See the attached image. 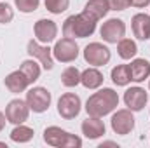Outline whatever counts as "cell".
<instances>
[{
  "label": "cell",
  "mask_w": 150,
  "mask_h": 148,
  "mask_svg": "<svg viewBox=\"0 0 150 148\" xmlns=\"http://www.w3.org/2000/svg\"><path fill=\"white\" fill-rule=\"evenodd\" d=\"M119 106V94L110 89V87H103L98 92L91 94L89 99L86 101V111L89 117H107L108 113L117 110Z\"/></svg>",
  "instance_id": "1"
},
{
  "label": "cell",
  "mask_w": 150,
  "mask_h": 148,
  "mask_svg": "<svg viewBox=\"0 0 150 148\" xmlns=\"http://www.w3.org/2000/svg\"><path fill=\"white\" fill-rule=\"evenodd\" d=\"M96 23L91 16H87L84 11L80 14L68 16L63 23V37L70 38H86L91 37L96 32Z\"/></svg>",
  "instance_id": "2"
},
{
  "label": "cell",
  "mask_w": 150,
  "mask_h": 148,
  "mask_svg": "<svg viewBox=\"0 0 150 148\" xmlns=\"http://www.w3.org/2000/svg\"><path fill=\"white\" fill-rule=\"evenodd\" d=\"M44 141L49 147L54 148H80L82 140L72 132L58 127V125H49L44 129Z\"/></svg>",
  "instance_id": "3"
},
{
  "label": "cell",
  "mask_w": 150,
  "mask_h": 148,
  "mask_svg": "<svg viewBox=\"0 0 150 148\" xmlns=\"http://www.w3.org/2000/svg\"><path fill=\"white\" fill-rule=\"evenodd\" d=\"M112 58L110 49L101 42H91L84 47V59L91 66H105Z\"/></svg>",
  "instance_id": "4"
},
{
  "label": "cell",
  "mask_w": 150,
  "mask_h": 148,
  "mask_svg": "<svg viewBox=\"0 0 150 148\" xmlns=\"http://www.w3.org/2000/svg\"><path fill=\"white\" fill-rule=\"evenodd\" d=\"M52 56L56 61L59 63H72L79 58V45L75 42V38L63 37L56 40L54 47H52Z\"/></svg>",
  "instance_id": "5"
},
{
  "label": "cell",
  "mask_w": 150,
  "mask_h": 148,
  "mask_svg": "<svg viewBox=\"0 0 150 148\" xmlns=\"http://www.w3.org/2000/svg\"><path fill=\"white\" fill-rule=\"evenodd\" d=\"M26 52H28L33 59H37L44 70H52V68H54L52 49H51L47 44H40L37 38H35V40H30L28 45H26Z\"/></svg>",
  "instance_id": "6"
},
{
  "label": "cell",
  "mask_w": 150,
  "mask_h": 148,
  "mask_svg": "<svg viewBox=\"0 0 150 148\" xmlns=\"http://www.w3.org/2000/svg\"><path fill=\"white\" fill-rule=\"evenodd\" d=\"M80 110H82V101L75 92H65L58 99V113L65 120L75 118L80 113Z\"/></svg>",
  "instance_id": "7"
},
{
  "label": "cell",
  "mask_w": 150,
  "mask_h": 148,
  "mask_svg": "<svg viewBox=\"0 0 150 148\" xmlns=\"http://www.w3.org/2000/svg\"><path fill=\"white\" fill-rule=\"evenodd\" d=\"M51 99H52V96L45 87H32L26 92V103H28L30 110L35 113H44L49 110Z\"/></svg>",
  "instance_id": "8"
},
{
  "label": "cell",
  "mask_w": 150,
  "mask_h": 148,
  "mask_svg": "<svg viewBox=\"0 0 150 148\" xmlns=\"http://www.w3.org/2000/svg\"><path fill=\"white\" fill-rule=\"evenodd\" d=\"M100 35L107 44H117L120 38L126 37V23L119 18H110L101 25Z\"/></svg>",
  "instance_id": "9"
},
{
  "label": "cell",
  "mask_w": 150,
  "mask_h": 148,
  "mask_svg": "<svg viewBox=\"0 0 150 148\" xmlns=\"http://www.w3.org/2000/svg\"><path fill=\"white\" fill-rule=\"evenodd\" d=\"M30 111L32 110H30L26 99L23 101V99L16 98V99H11L7 103V106H5V117H7V122L18 125V124H25L28 120Z\"/></svg>",
  "instance_id": "10"
},
{
  "label": "cell",
  "mask_w": 150,
  "mask_h": 148,
  "mask_svg": "<svg viewBox=\"0 0 150 148\" xmlns=\"http://www.w3.org/2000/svg\"><path fill=\"white\" fill-rule=\"evenodd\" d=\"M112 129L115 134H120V136H126L129 134L133 129H134V115L129 108H122V110H117L112 115Z\"/></svg>",
  "instance_id": "11"
},
{
  "label": "cell",
  "mask_w": 150,
  "mask_h": 148,
  "mask_svg": "<svg viewBox=\"0 0 150 148\" xmlns=\"http://www.w3.org/2000/svg\"><path fill=\"white\" fill-rule=\"evenodd\" d=\"M33 33L40 44H51L58 37V25L52 19H38L33 25Z\"/></svg>",
  "instance_id": "12"
},
{
  "label": "cell",
  "mask_w": 150,
  "mask_h": 148,
  "mask_svg": "<svg viewBox=\"0 0 150 148\" xmlns=\"http://www.w3.org/2000/svg\"><path fill=\"white\" fill-rule=\"evenodd\" d=\"M124 103L131 111H142L145 108V105L149 103V92L138 85L129 87L124 92Z\"/></svg>",
  "instance_id": "13"
},
{
  "label": "cell",
  "mask_w": 150,
  "mask_h": 148,
  "mask_svg": "<svg viewBox=\"0 0 150 148\" xmlns=\"http://www.w3.org/2000/svg\"><path fill=\"white\" fill-rule=\"evenodd\" d=\"M80 129H82V134H84L87 140H98V138H101V136L105 134V131H107V127H105V124H103V120H101L100 117H89V115H87V118L82 122Z\"/></svg>",
  "instance_id": "14"
},
{
  "label": "cell",
  "mask_w": 150,
  "mask_h": 148,
  "mask_svg": "<svg viewBox=\"0 0 150 148\" xmlns=\"http://www.w3.org/2000/svg\"><path fill=\"white\" fill-rule=\"evenodd\" d=\"M4 84H5V87L9 89V92H12V94H19V92H25L32 84H30V80L25 77V73L21 72V70H16V72H11V73L5 77V80H4Z\"/></svg>",
  "instance_id": "15"
},
{
  "label": "cell",
  "mask_w": 150,
  "mask_h": 148,
  "mask_svg": "<svg viewBox=\"0 0 150 148\" xmlns=\"http://www.w3.org/2000/svg\"><path fill=\"white\" fill-rule=\"evenodd\" d=\"M133 33L138 40H149L150 38V16L145 12H138L131 19Z\"/></svg>",
  "instance_id": "16"
},
{
  "label": "cell",
  "mask_w": 150,
  "mask_h": 148,
  "mask_svg": "<svg viewBox=\"0 0 150 148\" xmlns=\"http://www.w3.org/2000/svg\"><path fill=\"white\" fill-rule=\"evenodd\" d=\"M129 70H131V80L133 82H136V84L145 82L150 77V61L145 58H133Z\"/></svg>",
  "instance_id": "17"
},
{
  "label": "cell",
  "mask_w": 150,
  "mask_h": 148,
  "mask_svg": "<svg viewBox=\"0 0 150 148\" xmlns=\"http://www.w3.org/2000/svg\"><path fill=\"white\" fill-rule=\"evenodd\" d=\"M103 80H105V77L98 70V66H91V68H86L84 72H80V84L86 89H91V91L100 89L103 85Z\"/></svg>",
  "instance_id": "18"
},
{
  "label": "cell",
  "mask_w": 150,
  "mask_h": 148,
  "mask_svg": "<svg viewBox=\"0 0 150 148\" xmlns=\"http://www.w3.org/2000/svg\"><path fill=\"white\" fill-rule=\"evenodd\" d=\"M108 11H110V7H108L107 0H87V4L84 5V12L87 16H91L94 21L103 19Z\"/></svg>",
  "instance_id": "19"
},
{
  "label": "cell",
  "mask_w": 150,
  "mask_h": 148,
  "mask_svg": "<svg viewBox=\"0 0 150 148\" xmlns=\"http://www.w3.org/2000/svg\"><path fill=\"white\" fill-rule=\"evenodd\" d=\"M117 54L120 56V59H124V61H129V59H133L136 54H138V45H136V42L134 40H131V38H120L119 42H117Z\"/></svg>",
  "instance_id": "20"
},
{
  "label": "cell",
  "mask_w": 150,
  "mask_h": 148,
  "mask_svg": "<svg viewBox=\"0 0 150 148\" xmlns=\"http://www.w3.org/2000/svg\"><path fill=\"white\" fill-rule=\"evenodd\" d=\"M19 70L25 73V77L30 80V84H33V82H37L38 78H40V73H42V68H40V63H38L37 59H25L23 63H21V66H19Z\"/></svg>",
  "instance_id": "21"
},
{
  "label": "cell",
  "mask_w": 150,
  "mask_h": 148,
  "mask_svg": "<svg viewBox=\"0 0 150 148\" xmlns=\"http://www.w3.org/2000/svg\"><path fill=\"white\" fill-rule=\"evenodd\" d=\"M112 82L115 85H119V87H124V85H127L129 82H133L131 80V70H129V65H117L115 68H112Z\"/></svg>",
  "instance_id": "22"
},
{
  "label": "cell",
  "mask_w": 150,
  "mask_h": 148,
  "mask_svg": "<svg viewBox=\"0 0 150 148\" xmlns=\"http://www.w3.org/2000/svg\"><path fill=\"white\" fill-rule=\"evenodd\" d=\"M33 129L32 127H28V125H25V124H18L12 131H11V140L14 141V143H28V141H32V138H33Z\"/></svg>",
  "instance_id": "23"
},
{
  "label": "cell",
  "mask_w": 150,
  "mask_h": 148,
  "mask_svg": "<svg viewBox=\"0 0 150 148\" xmlns=\"http://www.w3.org/2000/svg\"><path fill=\"white\" fill-rule=\"evenodd\" d=\"M61 84L65 87H77L80 84V72L75 66H68L61 73Z\"/></svg>",
  "instance_id": "24"
},
{
  "label": "cell",
  "mask_w": 150,
  "mask_h": 148,
  "mask_svg": "<svg viewBox=\"0 0 150 148\" xmlns=\"http://www.w3.org/2000/svg\"><path fill=\"white\" fill-rule=\"evenodd\" d=\"M44 4L51 14H61L70 7V0H44Z\"/></svg>",
  "instance_id": "25"
},
{
  "label": "cell",
  "mask_w": 150,
  "mask_h": 148,
  "mask_svg": "<svg viewBox=\"0 0 150 148\" xmlns=\"http://www.w3.org/2000/svg\"><path fill=\"white\" fill-rule=\"evenodd\" d=\"M14 5L19 12H25V14H30V12H35L40 5V0H14Z\"/></svg>",
  "instance_id": "26"
},
{
  "label": "cell",
  "mask_w": 150,
  "mask_h": 148,
  "mask_svg": "<svg viewBox=\"0 0 150 148\" xmlns=\"http://www.w3.org/2000/svg\"><path fill=\"white\" fill-rule=\"evenodd\" d=\"M14 19V9L7 2H0V25H9Z\"/></svg>",
  "instance_id": "27"
},
{
  "label": "cell",
  "mask_w": 150,
  "mask_h": 148,
  "mask_svg": "<svg viewBox=\"0 0 150 148\" xmlns=\"http://www.w3.org/2000/svg\"><path fill=\"white\" fill-rule=\"evenodd\" d=\"M110 11H126L131 7V0H107Z\"/></svg>",
  "instance_id": "28"
},
{
  "label": "cell",
  "mask_w": 150,
  "mask_h": 148,
  "mask_svg": "<svg viewBox=\"0 0 150 148\" xmlns=\"http://www.w3.org/2000/svg\"><path fill=\"white\" fill-rule=\"evenodd\" d=\"M131 5H134L138 9H143V7L150 5V0H131Z\"/></svg>",
  "instance_id": "29"
},
{
  "label": "cell",
  "mask_w": 150,
  "mask_h": 148,
  "mask_svg": "<svg viewBox=\"0 0 150 148\" xmlns=\"http://www.w3.org/2000/svg\"><path fill=\"white\" fill-rule=\"evenodd\" d=\"M5 122H7V117H5L4 111H0V132H2V129L5 127Z\"/></svg>",
  "instance_id": "30"
},
{
  "label": "cell",
  "mask_w": 150,
  "mask_h": 148,
  "mask_svg": "<svg viewBox=\"0 0 150 148\" xmlns=\"http://www.w3.org/2000/svg\"><path fill=\"white\" fill-rule=\"evenodd\" d=\"M103 147H115L117 148V143H113V141H103V143L100 145V148H103Z\"/></svg>",
  "instance_id": "31"
},
{
  "label": "cell",
  "mask_w": 150,
  "mask_h": 148,
  "mask_svg": "<svg viewBox=\"0 0 150 148\" xmlns=\"http://www.w3.org/2000/svg\"><path fill=\"white\" fill-rule=\"evenodd\" d=\"M149 91H150V77H149Z\"/></svg>",
  "instance_id": "32"
}]
</instances>
